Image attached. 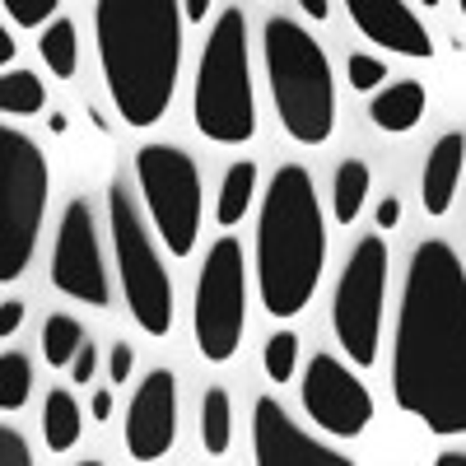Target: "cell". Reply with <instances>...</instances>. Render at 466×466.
<instances>
[{
    "label": "cell",
    "mask_w": 466,
    "mask_h": 466,
    "mask_svg": "<svg viewBox=\"0 0 466 466\" xmlns=\"http://www.w3.org/2000/svg\"><path fill=\"white\" fill-rule=\"evenodd\" d=\"M327 270V215L308 168L285 164L270 177L257 215V294L270 318H299Z\"/></svg>",
    "instance_id": "cell-3"
},
{
    "label": "cell",
    "mask_w": 466,
    "mask_h": 466,
    "mask_svg": "<svg viewBox=\"0 0 466 466\" xmlns=\"http://www.w3.org/2000/svg\"><path fill=\"white\" fill-rule=\"evenodd\" d=\"M107 233H112V257L122 270V294L127 308L145 336H168L173 331V280L168 266L159 261V248L149 238V224L136 206V197L112 182L107 187Z\"/></svg>",
    "instance_id": "cell-7"
},
{
    "label": "cell",
    "mask_w": 466,
    "mask_h": 466,
    "mask_svg": "<svg viewBox=\"0 0 466 466\" xmlns=\"http://www.w3.org/2000/svg\"><path fill=\"white\" fill-rule=\"evenodd\" d=\"M387 238L382 228L355 243V252L345 257V270L331 294V327L336 340L345 345V360L355 369L378 364L382 345V303H387Z\"/></svg>",
    "instance_id": "cell-9"
},
{
    "label": "cell",
    "mask_w": 466,
    "mask_h": 466,
    "mask_svg": "<svg viewBox=\"0 0 466 466\" xmlns=\"http://www.w3.org/2000/svg\"><path fill=\"white\" fill-rule=\"evenodd\" d=\"M248 327V257L224 228L206 252L197 280V350L210 364H228Z\"/></svg>",
    "instance_id": "cell-10"
},
{
    "label": "cell",
    "mask_w": 466,
    "mask_h": 466,
    "mask_svg": "<svg viewBox=\"0 0 466 466\" xmlns=\"http://www.w3.org/2000/svg\"><path fill=\"white\" fill-rule=\"evenodd\" d=\"M52 173L37 140L0 122V285H15L33 252L47 215Z\"/></svg>",
    "instance_id": "cell-6"
},
{
    "label": "cell",
    "mask_w": 466,
    "mask_h": 466,
    "mask_svg": "<svg viewBox=\"0 0 466 466\" xmlns=\"http://www.w3.org/2000/svg\"><path fill=\"white\" fill-rule=\"evenodd\" d=\"M303 410L327 439H360L373 420V397L336 355H313L303 373Z\"/></svg>",
    "instance_id": "cell-12"
},
{
    "label": "cell",
    "mask_w": 466,
    "mask_h": 466,
    "mask_svg": "<svg viewBox=\"0 0 466 466\" xmlns=\"http://www.w3.org/2000/svg\"><path fill=\"white\" fill-rule=\"evenodd\" d=\"M177 5H182V19H187V24H201V19L210 15L215 0H177Z\"/></svg>",
    "instance_id": "cell-34"
},
{
    "label": "cell",
    "mask_w": 466,
    "mask_h": 466,
    "mask_svg": "<svg viewBox=\"0 0 466 466\" xmlns=\"http://www.w3.org/2000/svg\"><path fill=\"white\" fill-rule=\"evenodd\" d=\"M136 182L145 215L159 233V243L173 257L197 252L201 233V168L177 145H140L136 154Z\"/></svg>",
    "instance_id": "cell-8"
},
{
    "label": "cell",
    "mask_w": 466,
    "mask_h": 466,
    "mask_svg": "<svg viewBox=\"0 0 466 466\" xmlns=\"http://www.w3.org/2000/svg\"><path fill=\"white\" fill-rule=\"evenodd\" d=\"M89 415L94 420H107L112 415V392H107V387H98V392L89 397Z\"/></svg>",
    "instance_id": "cell-35"
},
{
    "label": "cell",
    "mask_w": 466,
    "mask_h": 466,
    "mask_svg": "<svg viewBox=\"0 0 466 466\" xmlns=\"http://www.w3.org/2000/svg\"><path fill=\"white\" fill-rule=\"evenodd\" d=\"M201 443L210 457H224L233 448V401L224 387H210L201 401Z\"/></svg>",
    "instance_id": "cell-22"
},
{
    "label": "cell",
    "mask_w": 466,
    "mask_h": 466,
    "mask_svg": "<svg viewBox=\"0 0 466 466\" xmlns=\"http://www.w3.org/2000/svg\"><path fill=\"white\" fill-rule=\"evenodd\" d=\"M28 392H33V364L19 355V350H5L0 355V410H24V401H28Z\"/></svg>",
    "instance_id": "cell-24"
},
{
    "label": "cell",
    "mask_w": 466,
    "mask_h": 466,
    "mask_svg": "<svg viewBox=\"0 0 466 466\" xmlns=\"http://www.w3.org/2000/svg\"><path fill=\"white\" fill-rule=\"evenodd\" d=\"M85 345V327L75 322V318H66V313H56V318H47L43 322V360L47 364H70L75 360V350Z\"/></svg>",
    "instance_id": "cell-25"
},
{
    "label": "cell",
    "mask_w": 466,
    "mask_h": 466,
    "mask_svg": "<svg viewBox=\"0 0 466 466\" xmlns=\"http://www.w3.org/2000/svg\"><path fill=\"white\" fill-rule=\"evenodd\" d=\"M19 327H24V303H19V299L0 303V340H10Z\"/></svg>",
    "instance_id": "cell-32"
},
{
    "label": "cell",
    "mask_w": 466,
    "mask_h": 466,
    "mask_svg": "<svg viewBox=\"0 0 466 466\" xmlns=\"http://www.w3.org/2000/svg\"><path fill=\"white\" fill-rule=\"evenodd\" d=\"M0 5H5L10 24H19V28H43V24H52V15H56L61 0H0Z\"/></svg>",
    "instance_id": "cell-28"
},
{
    "label": "cell",
    "mask_w": 466,
    "mask_h": 466,
    "mask_svg": "<svg viewBox=\"0 0 466 466\" xmlns=\"http://www.w3.org/2000/svg\"><path fill=\"white\" fill-rule=\"evenodd\" d=\"M345 85L355 89V94H373L378 85H387V61H382V56L355 52V56L345 61Z\"/></svg>",
    "instance_id": "cell-27"
},
{
    "label": "cell",
    "mask_w": 466,
    "mask_h": 466,
    "mask_svg": "<svg viewBox=\"0 0 466 466\" xmlns=\"http://www.w3.org/2000/svg\"><path fill=\"white\" fill-rule=\"evenodd\" d=\"M15 61V37H10V28L5 24H0V70H5Z\"/></svg>",
    "instance_id": "cell-36"
},
{
    "label": "cell",
    "mask_w": 466,
    "mask_h": 466,
    "mask_svg": "<svg viewBox=\"0 0 466 466\" xmlns=\"http://www.w3.org/2000/svg\"><path fill=\"white\" fill-rule=\"evenodd\" d=\"M369 164H360V159H345L340 168H336V177H331V215H336V224H355L360 219V210H364V197H369Z\"/></svg>",
    "instance_id": "cell-20"
},
{
    "label": "cell",
    "mask_w": 466,
    "mask_h": 466,
    "mask_svg": "<svg viewBox=\"0 0 466 466\" xmlns=\"http://www.w3.org/2000/svg\"><path fill=\"white\" fill-rule=\"evenodd\" d=\"M33 452L24 443V434H15L10 424H0V466H28Z\"/></svg>",
    "instance_id": "cell-29"
},
{
    "label": "cell",
    "mask_w": 466,
    "mask_h": 466,
    "mask_svg": "<svg viewBox=\"0 0 466 466\" xmlns=\"http://www.w3.org/2000/svg\"><path fill=\"white\" fill-rule=\"evenodd\" d=\"M434 466H466V452H439Z\"/></svg>",
    "instance_id": "cell-38"
},
{
    "label": "cell",
    "mask_w": 466,
    "mask_h": 466,
    "mask_svg": "<svg viewBox=\"0 0 466 466\" xmlns=\"http://www.w3.org/2000/svg\"><path fill=\"white\" fill-rule=\"evenodd\" d=\"M182 5L177 0H98L94 37L103 85L127 127L145 131L168 112L182 75Z\"/></svg>",
    "instance_id": "cell-2"
},
{
    "label": "cell",
    "mask_w": 466,
    "mask_h": 466,
    "mask_svg": "<svg viewBox=\"0 0 466 466\" xmlns=\"http://www.w3.org/2000/svg\"><path fill=\"white\" fill-rule=\"evenodd\" d=\"M457 5H461V19H466V0H457Z\"/></svg>",
    "instance_id": "cell-40"
},
{
    "label": "cell",
    "mask_w": 466,
    "mask_h": 466,
    "mask_svg": "<svg viewBox=\"0 0 466 466\" xmlns=\"http://www.w3.org/2000/svg\"><path fill=\"white\" fill-rule=\"evenodd\" d=\"M252 197H257V164H248V159H238L228 173H224V182H219V197H215V224L219 228H238L243 224V215L252 210Z\"/></svg>",
    "instance_id": "cell-18"
},
{
    "label": "cell",
    "mask_w": 466,
    "mask_h": 466,
    "mask_svg": "<svg viewBox=\"0 0 466 466\" xmlns=\"http://www.w3.org/2000/svg\"><path fill=\"white\" fill-rule=\"evenodd\" d=\"M131 369H136V350H131L127 340H116L112 355H107V378H112V382H127Z\"/></svg>",
    "instance_id": "cell-30"
},
{
    "label": "cell",
    "mask_w": 466,
    "mask_h": 466,
    "mask_svg": "<svg viewBox=\"0 0 466 466\" xmlns=\"http://www.w3.org/2000/svg\"><path fill=\"white\" fill-rule=\"evenodd\" d=\"M461 168H466V136L461 131L439 136L430 159H424V173H420V206L430 219H443L452 210L457 187H461Z\"/></svg>",
    "instance_id": "cell-16"
},
{
    "label": "cell",
    "mask_w": 466,
    "mask_h": 466,
    "mask_svg": "<svg viewBox=\"0 0 466 466\" xmlns=\"http://www.w3.org/2000/svg\"><path fill=\"white\" fill-rule=\"evenodd\" d=\"M261 369L270 382H289L294 369H299V336L294 331H276L261 350Z\"/></svg>",
    "instance_id": "cell-26"
},
{
    "label": "cell",
    "mask_w": 466,
    "mask_h": 466,
    "mask_svg": "<svg viewBox=\"0 0 466 466\" xmlns=\"http://www.w3.org/2000/svg\"><path fill=\"white\" fill-rule=\"evenodd\" d=\"M173 439H177V378L168 369H154L145 373L127 406V452L136 461H159L168 457Z\"/></svg>",
    "instance_id": "cell-14"
},
{
    "label": "cell",
    "mask_w": 466,
    "mask_h": 466,
    "mask_svg": "<svg viewBox=\"0 0 466 466\" xmlns=\"http://www.w3.org/2000/svg\"><path fill=\"white\" fill-rule=\"evenodd\" d=\"M299 10H308V19H318V24L331 15V5H327V0H299Z\"/></svg>",
    "instance_id": "cell-37"
},
{
    "label": "cell",
    "mask_w": 466,
    "mask_h": 466,
    "mask_svg": "<svg viewBox=\"0 0 466 466\" xmlns=\"http://www.w3.org/2000/svg\"><path fill=\"white\" fill-rule=\"evenodd\" d=\"M373 224H378L382 233H392V228L401 224V201H397V197H382V201H378V215H373Z\"/></svg>",
    "instance_id": "cell-33"
},
{
    "label": "cell",
    "mask_w": 466,
    "mask_h": 466,
    "mask_svg": "<svg viewBox=\"0 0 466 466\" xmlns=\"http://www.w3.org/2000/svg\"><path fill=\"white\" fill-rule=\"evenodd\" d=\"M80 430H85V415H80V406H75V397L70 392H47V401H43V439H47V448L52 452H70L75 443H80Z\"/></svg>",
    "instance_id": "cell-19"
},
{
    "label": "cell",
    "mask_w": 466,
    "mask_h": 466,
    "mask_svg": "<svg viewBox=\"0 0 466 466\" xmlns=\"http://www.w3.org/2000/svg\"><path fill=\"white\" fill-rule=\"evenodd\" d=\"M252 457L257 466H350L331 443L299 430V420L276 397H257L252 406Z\"/></svg>",
    "instance_id": "cell-13"
},
{
    "label": "cell",
    "mask_w": 466,
    "mask_h": 466,
    "mask_svg": "<svg viewBox=\"0 0 466 466\" xmlns=\"http://www.w3.org/2000/svg\"><path fill=\"white\" fill-rule=\"evenodd\" d=\"M94 369H98V355H94V345H89V336H85V345L75 350V360H70V378H75V382H89Z\"/></svg>",
    "instance_id": "cell-31"
},
{
    "label": "cell",
    "mask_w": 466,
    "mask_h": 466,
    "mask_svg": "<svg viewBox=\"0 0 466 466\" xmlns=\"http://www.w3.org/2000/svg\"><path fill=\"white\" fill-rule=\"evenodd\" d=\"M37 52H43V61H47V70L56 75V80H70L75 66H80V47H75V24H70V19H52V24H43Z\"/></svg>",
    "instance_id": "cell-23"
},
{
    "label": "cell",
    "mask_w": 466,
    "mask_h": 466,
    "mask_svg": "<svg viewBox=\"0 0 466 466\" xmlns=\"http://www.w3.org/2000/svg\"><path fill=\"white\" fill-rule=\"evenodd\" d=\"M248 15L228 5L197 66V98H191V116L197 131L215 145H248L257 136V89H252V52H248Z\"/></svg>",
    "instance_id": "cell-5"
},
{
    "label": "cell",
    "mask_w": 466,
    "mask_h": 466,
    "mask_svg": "<svg viewBox=\"0 0 466 466\" xmlns=\"http://www.w3.org/2000/svg\"><path fill=\"white\" fill-rule=\"evenodd\" d=\"M355 28L369 37L373 47L382 52H397L410 61H430L434 56V37L430 28L420 24V15L406 5V0H345Z\"/></svg>",
    "instance_id": "cell-15"
},
{
    "label": "cell",
    "mask_w": 466,
    "mask_h": 466,
    "mask_svg": "<svg viewBox=\"0 0 466 466\" xmlns=\"http://www.w3.org/2000/svg\"><path fill=\"white\" fill-rule=\"evenodd\" d=\"M424 107H430V94H424V85L415 80H397L387 89H373V103H369V122L387 136H406L420 127Z\"/></svg>",
    "instance_id": "cell-17"
},
{
    "label": "cell",
    "mask_w": 466,
    "mask_h": 466,
    "mask_svg": "<svg viewBox=\"0 0 466 466\" xmlns=\"http://www.w3.org/2000/svg\"><path fill=\"white\" fill-rule=\"evenodd\" d=\"M52 285L66 299L89 303V308H107L112 303L103 243H98V228H94V210L85 201H70L61 210L56 243H52Z\"/></svg>",
    "instance_id": "cell-11"
},
{
    "label": "cell",
    "mask_w": 466,
    "mask_h": 466,
    "mask_svg": "<svg viewBox=\"0 0 466 466\" xmlns=\"http://www.w3.org/2000/svg\"><path fill=\"white\" fill-rule=\"evenodd\" d=\"M420 5H430V10H434V5H439V0H420Z\"/></svg>",
    "instance_id": "cell-39"
},
{
    "label": "cell",
    "mask_w": 466,
    "mask_h": 466,
    "mask_svg": "<svg viewBox=\"0 0 466 466\" xmlns=\"http://www.w3.org/2000/svg\"><path fill=\"white\" fill-rule=\"evenodd\" d=\"M261 61L276 116L289 131V140L318 149L336 131V75L322 52V43L294 19H270L261 33Z\"/></svg>",
    "instance_id": "cell-4"
},
{
    "label": "cell",
    "mask_w": 466,
    "mask_h": 466,
    "mask_svg": "<svg viewBox=\"0 0 466 466\" xmlns=\"http://www.w3.org/2000/svg\"><path fill=\"white\" fill-rule=\"evenodd\" d=\"M392 401L430 434H466V266L430 238L410 252L397 336H392Z\"/></svg>",
    "instance_id": "cell-1"
},
{
    "label": "cell",
    "mask_w": 466,
    "mask_h": 466,
    "mask_svg": "<svg viewBox=\"0 0 466 466\" xmlns=\"http://www.w3.org/2000/svg\"><path fill=\"white\" fill-rule=\"evenodd\" d=\"M47 89L33 70H0V116H33L43 112Z\"/></svg>",
    "instance_id": "cell-21"
}]
</instances>
